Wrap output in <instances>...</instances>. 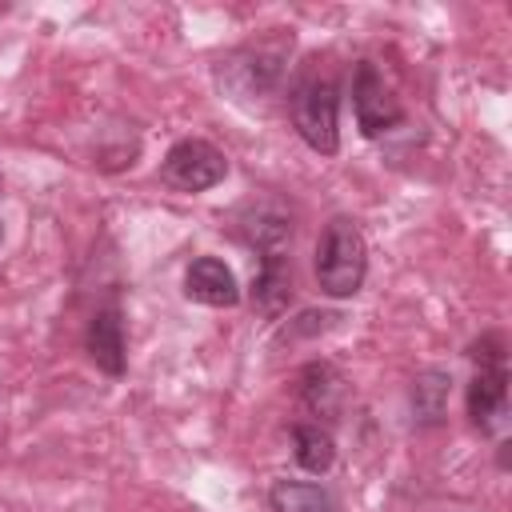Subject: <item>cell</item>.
<instances>
[{
    "instance_id": "cell-7",
    "label": "cell",
    "mask_w": 512,
    "mask_h": 512,
    "mask_svg": "<svg viewBox=\"0 0 512 512\" xmlns=\"http://www.w3.org/2000/svg\"><path fill=\"white\" fill-rule=\"evenodd\" d=\"M84 348H88V356H92V364H96L100 372H108V376H120V372H124L128 352H124V320H120V308H116V304L100 308V312L88 320Z\"/></svg>"
},
{
    "instance_id": "cell-12",
    "label": "cell",
    "mask_w": 512,
    "mask_h": 512,
    "mask_svg": "<svg viewBox=\"0 0 512 512\" xmlns=\"http://www.w3.org/2000/svg\"><path fill=\"white\" fill-rule=\"evenodd\" d=\"M0 236H4V228H0Z\"/></svg>"
},
{
    "instance_id": "cell-2",
    "label": "cell",
    "mask_w": 512,
    "mask_h": 512,
    "mask_svg": "<svg viewBox=\"0 0 512 512\" xmlns=\"http://www.w3.org/2000/svg\"><path fill=\"white\" fill-rule=\"evenodd\" d=\"M288 112L312 152L332 156L340 148V92L328 76H304L288 96Z\"/></svg>"
},
{
    "instance_id": "cell-5",
    "label": "cell",
    "mask_w": 512,
    "mask_h": 512,
    "mask_svg": "<svg viewBox=\"0 0 512 512\" xmlns=\"http://www.w3.org/2000/svg\"><path fill=\"white\" fill-rule=\"evenodd\" d=\"M468 416L480 432H500L508 420V368L504 364H476L468 384Z\"/></svg>"
},
{
    "instance_id": "cell-3",
    "label": "cell",
    "mask_w": 512,
    "mask_h": 512,
    "mask_svg": "<svg viewBox=\"0 0 512 512\" xmlns=\"http://www.w3.org/2000/svg\"><path fill=\"white\" fill-rule=\"evenodd\" d=\"M160 176H164V184H172L180 192H208L228 176V160L216 144L188 136V140H176L168 148Z\"/></svg>"
},
{
    "instance_id": "cell-4",
    "label": "cell",
    "mask_w": 512,
    "mask_h": 512,
    "mask_svg": "<svg viewBox=\"0 0 512 512\" xmlns=\"http://www.w3.org/2000/svg\"><path fill=\"white\" fill-rule=\"evenodd\" d=\"M352 108H356V124H360L364 136H380V132H388L392 124L404 120L400 100L392 96V88L384 84V76L376 72L372 60H360L356 64V76H352Z\"/></svg>"
},
{
    "instance_id": "cell-6",
    "label": "cell",
    "mask_w": 512,
    "mask_h": 512,
    "mask_svg": "<svg viewBox=\"0 0 512 512\" xmlns=\"http://www.w3.org/2000/svg\"><path fill=\"white\" fill-rule=\"evenodd\" d=\"M184 296L196 304H208V308H232V304H240V284L224 260L196 256L184 272Z\"/></svg>"
},
{
    "instance_id": "cell-9",
    "label": "cell",
    "mask_w": 512,
    "mask_h": 512,
    "mask_svg": "<svg viewBox=\"0 0 512 512\" xmlns=\"http://www.w3.org/2000/svg\"><path fill=\"white\" fill-rule=\"evenodd\" d=\"M268 508L272 512H340L336 496L312 480H276L268 488Z\"/></svg>"
},
{
    "instance_id": "cell-1",
    "label": "cell",
    "mask_w": 512,
    "mask_h": 512,
    "mask_svg": "<svg viewBox=\"0 0 512 512\" xmlns=\"http://www.w3.org/2000/svg\"><path fill=\"white\" fill-rule=\"evenodd\" d=\"M364 276H368V244L348 216H336L316 244V284L324 296L344 300L364 288Z\"/></svg>"
},
{
    "instance_id": "cell-11",
    "label": "cell",
    "mask_w": 512,
    "mask_h": 512,
    "mask_svg": "<svg viewBox=\"0 0 512 512\" xmlns=\"http://www.w3.org/2000/svg\"><path fill=\"white\" fill-rule=\"evenodd\" d=\"M300 396L312 412H336L340 396H344V380L328 364H308L300 376Z\"/></svg>"
},
{
    "instance_id": "cell-8",
    "label": "cell",
    "mask_w": 512,
    "mask_h": 512,
    "mask_svg": "<svg viewBox=\"0 0 512 512\" xmlns=\"http://www.w3.org/2000/svg\"><path fill=\"white\" fill-rule=\"evenodd\" d=\"M252 300L268 316L284 312V304L292 300V268H288L284 252H264L260 256V268H256V280H252Z\"/></svg>"
},
{
    "instance_id": "cell-10",
    "label": "cell",
    "mask_w": 512,
    "mask_h": 512,
    "mask_svg": "<svg viewBox=\"0 0 512 512\" xmlns=\"http://www.w3.org/2000/svg\"><path fill=\"white\" fill-rule=\"evenodd\" d=\"M292 456H296V464L304 472H316L320 476L336 460V440H332V432L320 420H304V424L292 428Z\"/></svg>"
}]
</instances>
